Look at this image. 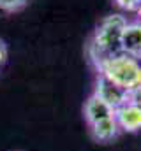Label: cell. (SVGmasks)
<instances>
[{"instance_id": "obj_4", "label": "cell", "mask_w": 141, "mask_h": 151, "mask_svg": "<svg viewBox=\"0 0 141 151\" xmlns=\"http://www.w3.org/2000/svg\"><path fill=\"white\" fill-rule=\"evenodd\" d=\"M115 118L122 132L136 134L141 130V107L132 102H127L115 109Z\"/></svg>"}, {"instance_id": "obj_7", "label": "cell", "mask_w": 141, "mask_h": 151, "mask_svg": "<svg viewBox=\"0 0 141 151\" xmlns=\"http://www.w3.org/2000/svg\"><path fill=\"white\" fill-rule=\"evenodd\" d=\"M120 132L122 130H120L115 116H111L108 119H102V121H99V123L90 127V134H92V137L97 142H111L113 139L118 137Z\"/></svg>"}, {"instance_id": "obj_1", "label": "cell", "mask_w": 141, "mask_h": 151, "mask_svg": "<svg viewBox=\"0 0 141 151\" xmlns=\"http://www.w3.org/2000/svg\"><path fill=\"white\" fill-rule=\"evenodd\" d=\"M125 25H127V18L122 14H109L97 25L88 44L90 62L94 63L95 70L108 60L124 55L122 35Z\"/></svg>"}, {"instance_id": "obj_11", "label": "cell", "mask_w": 141, "mask_h": 151, "mask_svg": "<svg viewBox=\"0 0 141 151\" xmlns=\"http://www.w3.org/2000/svg\"><path fill=\"white\" fill-rule=\"evenodd\" d=\"M5 60H7V46H5V42L0 39V67L5 63Z\"/></svg>"}, {"instance_id": "obj_3", "label": "cell", "mask_w": 141, "mask_h": 151, "mask_svg": "<svg viewBox=\"0 0 141 151\" xmlns=\"http://www.w3.org/2000/svg\"><path fill=\"white\" fill-rule=\"evenodd\" d=\"M94 95L99 97L101 100H104L113 109H118L120 106L129 102V91H125L124 88H120L118 84H115L111 79H108L102 74H97L95 86H94Z\"/></svg>"}, {"instance_id": "obj_9", "label": "cell", "mask_w": 141, "mask_h": 151, "mask_svg": "<svg viewBox=\"0 0 141 151\" xmlns=\"http://www.w3.org/2000/svg\"><path fill=\"white\" fill-rule=\"evenodd\" d=\"M115 5L122 11H127V12H136L141 5V0H113Z\"/></svg>"}, {"instance_id": "obj_6", "label": "cell", "mask_w": 141, "mask_h": 151, "mask_svg": "<svg viewBox=\"0 0 141 151\" xmlns=\"http://www.w3.org/2000/svg\"><path fill=\"white\" fill-rule=\"evenodd\" d=\"M122 49L141 62V21H127L122 35Z\"/></svg>"}, {"instance_id": "obj_12", "label": "cell", "mask_w": 141, "mask_h": 151, "mask_svg": "<svg viewBox=\"0 0 141 151\" xmlns=\"http://www.w3.org/2000/svg\"><path fill=\"white\" fill-rule=\"evenodd\" d=\"M136 14H138V21H141V5H140V9L136 11Z\"/></svg>"}, {"instance_id": "obj_8", "label": "cell", "mask_w": 141, "mask_h": 151, "mask_svg": "<svg viewBox=\"0 0 141 151\" xmlns=\"http://www.w3.org/2000/svg\"><path fill=\"white\" fill-rule=\"evenodd\" d=\"M28 0H0V11L7 12V14H14L20 12L27 7Z\"/></svg>"}, {"instance_id": "obj_5", "label": "cell", "mask_w": 141, "mask_h": 151, "mask_svg": "<svg viewBox=\"0 0 141 151\" xmlns=\"http://www.w3.org/2000/svg\"><path fill=\"white\" fill-rule=\"evenodd\" d=\"M83 116L88 123V127L102 121V119H108L111 116H115V109L111 106H108L104 100H101L99 97H95L94 93L85 100V106H83Z\"/></svg>"}, {"instance_id": "obj_10", "label": "cell", "mask_w": 141, "mask_h": 151, "mask_svg": "<svg viewBox=\"0 0 141 151\" xmlns=\"http://www.w3.org/2000/svg\"><path fill=\"white\" fill-rule=\"evenodd\" d=\"M129 102H132V104H136V106L141 107V86H138L136 90H132L129 93Z\"/></svg>"}, {"instance_id": "obj_2", "label": "cell", "mask_w": 141, "mask_h": 151, "mask_svg": "<svg viewBox=\"0 0 141 151\" xmlns=\"http://www.w3.org/2000/svg\"><path fill=\"white\" fill-rule=\"evenodd\" d=\"M97 74L106 76L115 84L131 93L132 90L141 86V62L124 53L102 63L97 69Z\"/></svg>"}]
</instances>
